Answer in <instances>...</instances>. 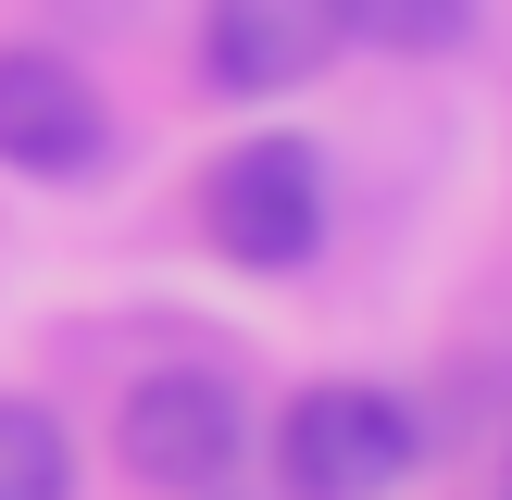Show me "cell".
I'll return each instance as SVG.
<instances>
[{
    "mask_svg": "<svg viewBox=\"0 0 512 500\" xmlns=\"http://www.w3.org/2000/svg\"><path fill=\"white\" fill-rule=\"evenodd\" d=\"M425 425L400 413L388 388H363V375H325V388H300L288 413H275V475H288V500H388L400 475H413Z\"/></svg>",
    "mask_w": 512,
    "mask_h": 500,
    "instance_id": "cell-1",
    "label": "cell"
},
{
    "mask_svg": "<svg viewBox=\"0 0 512 500\" xmlns=\"http://www.w3.org/2000/svg\"><path fill=\"white\" fill-rule=\"evenodd\" d=\"M113 438H125V475H138V488L213 500L225 475H238V450H250V413H238V388H225V375L175 363V375H138V388H125Z\"/></svg>",
    "mask_w": 512,
    "mask_h": 500,
    "instance_id": "cell-2",
    "label": "cell"
},
{
    "mask_svg": "<svg viewBox=\"0 0 512 500\" xmlns=\"http://www.w3.org/2000/svg\"><path fill=\"white\" fill-rule=\"evenodd\" d=\"M200 213H213V250L250 263V275L313 263V238H325V163H313V138H238L213 163V188H200Z\"/></svg>",
    "mask_w": 512,
    "mask_h": 500,
    "instance_id": "cell-3",
    "label": "cell"
},
{
    "mask_svg": "<svg viewBox=\"0 0 512 500\" xmlns=\"http://www.w3.org/2000/svg\"><path fill=\"white\" fill-rule=\"evenodd\" d=\"M100 150H113V113L88 75L63 50H0V163L63 188V175H100Z\"/></svg>",
    "mask_w": 512,
    "mask_h": 500,
    "instance_id": "cell-4",
    "label": "cell"
},
{
    "mask_svg": "<svg viewBox=\"0 0 512 500\" xmlns=\"http://www.w3.org/2000/svg\"><path fill=\"white\" fill-rule=\"evenodd\" d=\"M338 50V13L325 0H200V75L225 100H275Z\"/></svg>",
    "mask_w": 512,
    "mask_h": 500,
    "instance_id": "cell-5",
    "label": "cell"
},
{
    "mask_svg": "<svg viewBox=\"0 0 512 500\" xmlns=\"http://www.w3.org/2000/svg\"><path fill=\"white\" fill-rule=\"evenodd\" d=\"M0 500H75V438L50 400H0Z\"/></svg>",
    "mask_w": 512,
    "mask_h": 500,
    "instance_id": "cell-6",
    "label": "cell"
},
{
    "mask_svg": "<svg viewBox=\"0 0 512 500\" xmlns=\"http://www.w3.org/2000/svg\"><path fill=\"white\" fill-rule=\"evenodd\" d=\"M325 13L363 50H463L475 38V0H325Z\"/></svg>",
    "mask_w": 512,
    "mask_h": 500,
    "instance_id": "cell-7",
    "label": "cell"
}]
</instances>
